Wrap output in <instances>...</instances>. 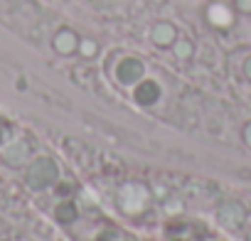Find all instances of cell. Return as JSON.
I'll return each mask as SVG.
<instances>
[{"instance_id": "cell-3", "label": "cell", "mask_w": 251, "mask_h": 241, "mask_svg": "<svg viewBox=\"0 0 251 241\" xmlns=\"http://www.w3.org/2000/svg\"><path fill=\"white\" fill-rule=\"evenodd\" d=\"M54 45H57L59 52H74L76 49V37L72 32H59L57 40H54Z\"/></svg>"}, {"instance_id": "cell-8", "label": "cell", "mask_w": 251, "mask_h": 241, "mask_svg": "<svg viewBox=\"0 0 251 241\" xmlns=\"http://www.w3.org/2000/svg\"><path fill=\"white\" fill-rule=\"evenodd\" d=\"M246 74H249V76H251V59H249V62H246Z\"/></svg>"}, {"instance_id": "cell-4", "label": "cell", "mask_w": 251, "mask_h": 241, "mask_svg": "<svg viewBox=\"0 0 251 241\" xmlns=\"http://www.w3.org/2000/svg\"><path fill=\"white\" fill-rule=\"evenodd\" d=\"M209 20H212V23H217V25H226V23L231 20V15H229V10H226V8L214 5V8H209Z\"/></svg>"}, {"instance_id": "cell-1", "label": "cell", "mask_w": 251, "mask_h": 241, "mask_svg": "<svg viewBox=\"0 0 251 241\" xmlns=\"http://www.w3.org/2000/svg\"><path fill=\"white\" fill-rule=\"evenodd\" d=\"M143 74V67L136 62V59H126L121 67H118V76H121V81H133V79H138Z\"/></svg>"}, {"instance_id": "cell-5", "label": "cell", "mask_w": 251, "mask_h": 241, "mask_svg": "<svg viewBox=\"0 0 251 241\" xmlns=\"http://www.w3.org/2000/svg\"><path fill=\"white\" fill-rule=\"evenodd\" d=\"M190 52H192V47H190L187 42H180V45H177V54H180V57H187Z\"/></svg>"}, {"instance_id": "cell-6", "label": "cell", "mask_w": 251, "mask_h": 241, "mask_svg": "<svg viewBox=\"0 0 251 241\" xmlns=\"http://www.w3.org/2000/svg\"><path fill=\"white\" fill-rule=\"evenodd\" d=\"M94 52H96V42L86 40V42H84V54H94Z\"/></svg>"}, {"instance_id": "cell-7", "label": "cell", "mask_w": 251, "mask_h": 241, "mask_svg": "<svg viewBox=\"0 0 251 241\" xmlns=\"http://www.w3.org/2000/svg\"><path fill=\"white\" fill-rule=\"evenodd\" d=\"M239 8L249 13V10H251V0H239Z\"/></svg>"}, {"instance_id": "cell-2", "label": "cell", "mask_w": 251, "mask_h": 241, "mask_svg": "<svg viewBox=\"0 0 251 241\" xmlns=\"http://www.w3.org/2000/svg\"><path fill=\"white\" fill-rule=\"evenodd\" d=\"M153 40L158 42V45H170L173 40H175V27L173 25H158L155 30H153Z\"/></svg>"}]
</instances>
